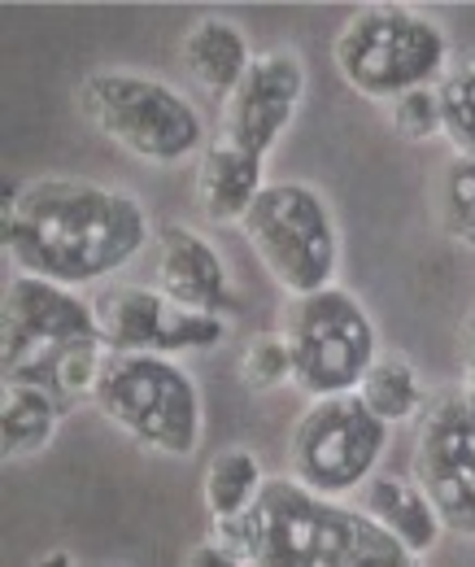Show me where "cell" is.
<instances>
[{"mask_svg":"<svg viewBox=\"0 0 475 567\" xmlns=\"http://www.w3.org/2000/svg\"><path fill=\"white\" fill-rule=\"evenodd\" d=\"M441 96V127L458 157H475V53L450 58L445 74L436 79Z\"/></svg>","mask_w":475,"mask_h":567,"instance_id":"obj_20","label":"cell"},{"mask_svg":"<svg viewBox=\"0 0 475 567\" xmlns=\"http://www.w3.org/2000/svg\"><path fill=\"white\" fill-rule=\"evenodd\" d=\"M148 210L132 193L79 175H40L9 193L0 236L22 276L92 284L136 262L148 245Z\"/></svg>","mask_w":475,"mask_h":567,"instance_id":"obj_1","label":"cell"},{"mask_svg":"<svg viewBox=\"0 0 475 567\" xmlns=\"http://www.w3.org/2000/svg\"><path fill=\"white\" fill-rule=\"evenodd\" d=\"M332 66L366 101H397L432 87L450 66V40L436 18L410 4H366L344 18L332 40Z\"/></svg>","mask_w":475,"mask_h":567,"instance_id":"obj_5","label":"cell"},{"mask_svg":"<svg viewBox=\"0 0 475 567\" xmlns=\"http://www.w3.org/2000/svg\"><path fill=\"white\" fill-rule=\"evenodd\" d=\"M306 96V62L292 49H271L258 53L245 79L236 83V92L223 101V123L218 132L240 148L267 157L279 136L288 132L292 114L301 110Z\"/></svg>","mask_w":475,"mask_h":567,"instance_id":"obj_12","label":"cell"},{"mask_svg":"<svg viewBox=\"0 0 475 567\" xmlns=\"http://www.w3.org/2000/svg\"><path fill=\"white\" fill-rule=\"evenodd\" d=\"M62 402L27 380H4L0 393V454L9 463L18 458H35L53 436H58V420H62Z\"/></svg>","mask_w":475,"mask_h":567,"instance_id":"obj_17","label":"cell"},{"mask_svg":"<svg viewBox=\"0 0 475 567\" xmlns=\"http://www.w3.org/2000/svg\"><path fill=\"white\" fill-rule=\"evenodd\" d=\"M157 292L184 310L227 315L231 310V276L218 249L202 231L184 223H166L157 231Z\"/></svg>","mask_w":475,"mask_h":567,"instance_id":"obj_13","label":"cell"},{"mask_svg":"<svg viewBox=\"0 0 475 567\" xmlns=\"http://www.w3.org/2000/svg\"><path fill=\"white\" fill-rule=\"evenodd\" d=\"M92 315L110 354H184L218 346L227 332L223 315L184 310L157 288H110L92 297Z\"/></svg>","mask_w":475,"mask_h":567,"instance_id":"obj_10","label":"cell"},{"mask_svg":"<svg viewBox=\"0 0 475 567\" xmlns=\"http://www.w3.org/2000/svg\"><path fill=\"white\" fill-rule=\"evenodd\" d=\"M92 406L162 458H188L202 445V389L171 354H110Z\"/></svg>","mask_w":475,"mask_h":567,"instance_id":"obj_6","label":"cell"},{"mask_svg":"<svg viewBox=\"0 0 475 567\" xmlns=\"http://www.w3.org/2000/svg\"><path fill=\"white\" fill-rule=\"evenodd\" d=\"M283 337L292 350V384L310 398L353 393L380 358L366 306L340 284L297 297Z\"/></svg>","mask_w":475,"mask_h":567,"instance_id":"obj_8","label":"cell"},{"mask_svg":"<svg viewBox=\"0 0 475 567\" xmlns=\"http://www.w3.org/2000/svg\"><path fill=\"white\" fill-rule=\"evenodd\" d=\"M414 481L427 489L445 528L475 537V406L463 398L423 420L414 445Z\"/></svg>","mask_w":475,"mask_h":567,"instance_id":"obj_11","label":"cell"},{"mask_svg":"<svg viewBox=\"0 0 475 567\" xmlns=\"http://www.w3.org/2000/svg\"><path fill=\"white\" fill-rule=\"evenodd\" d=\"M231 567H402L410 550L389 537L362 506H340L332 494L297 476H267L258 497L209 533Z\"/></svg>","mask_w":475,"mask_h":567,"instance_id":"obj_2","label":"cell"},{"mask_svg":"<svg viewBox=\"0 0 475 567\" xmlns=\"http://www.w3.org/2000/svg\"><path fill=\"white\" fill-rule=\"evenodd\" d=\"M463 402L475 406V310L467 315V375H463Z\"/></svg>","mask_w":475,"mask_h":567,"instance_id":"obj_24","label":"cell"},{"mask_svg":"<svg viewBox=\"0 0 475 567\" xmlns=\"http://www.w3.org/2000/svg\"><path fill=\"white\" fill-rule=\"evenodd\" d=\"M184 66L188 74L202 83L209 96L227 101L236 92V83L245 79V71L254 66V53H249V35L240 22L223 18V13H205L188 27L184 35Z\"/></svg>","mask_w":475,"mask_h":567,"instance_id":"obj_16","label":"cell"},{"mask_svg":"<svg viewBox=\"0 0 475 567\" xmlns=\"http://www.w3.org/2000/svg\"><path fill=\"white\" fill-rule=\"evenodd\" d=\"M74 105L87 127L153 166H179L193 153L202 157L209 144L197 105L175 83L148 71L101 66L83 74V83L74 87Z\"/></svg>","mask_w":475,"mask_h":567,"instance_id":"obj_4","label":"cell"},{"mask_svg":"<svg viewBox=\"0 0 475 567\" xmlns=\"http://www.w3.org/2000/svg\"><path fill=\"white\" fill-rule=\"evenodd\" d=\"M358 506L389 533L397 537L410 550V559H423L436 542H441V511L432 506L427 489L419 481H406V476H366L362 481V494H358Z\"/></svg>","mask_w":475,"mask_h":567,"instance_id":"obj_15","label":"cell"},{"mask_svg":"<svg viewBox=\"0 0 475 567\" xmlns=\"http://www.w3.org/2000/svg\"><path fill=\"white\" fill-rule=\"evenodd\" d=\"M240 380L258 393H267L275 384L292 380V350H288V337L283 332H262L245 346L240 354Z\"/></svg>","mask_w":475,"mask_h":567,"instance_id":"obj_21","label":"cell"},{"mask_svg":"<svg viewBox=\"0 0 475 567\" xmlns=\"http://www.w3.org/2000/svg\"><path fill=\"white\" fill-rule=\"evenodd\" d=\"M258 262L288 297H310L337 284L340 231L323 193L310 184H267L240 218Z\"/></svg>","mask_w":475,"mask_h":567,"instance_id":"obj_7","label":"cell"},{"mask_svg":"<svg viewBox=\"0 0 475 567\" xmlns=\"http://www.w3.org/2000/svg\"><path fill=\"white\" fill-rule=\"evenodd\" d=\"M389 427L362 398L353 393H332V398H310L301 420L288 436V463L292 476L319 494H349L362 489V481L375 472Z\"/></svg>","mask_w":475,"mask_h":567,"instance_id":"obj_9","label":"cell"},{"mask_svg":"<svg viewBox=\"0 0 475 567\" xmlns=\"http://www.w3.org/2000/svg\"><path fill=\"white\" fill-rule=\"evenodd\" d=\"M389 123H393V132L410 144L445 136V127H441V96H436V83H432V87H414V92H406V96L389 101Z\"/></svg>","mask_w":475,"mask_h":567,"instance_id":"obj_22","label":"cell"},{"mask_svg":"<svg viewBox=\"0 0 475 567\" xmlns=\"http://www.w3.org/2000/svg\"><path fill=\"white\" fill-rule=\"evenodd\" d=\"M262 166H267V157H258L236 141H227L223 132H214L202 148V162H197V206L205 218L240 223L249 206L258 202V193L267 188Z\"/></svg>","mask_w":475,"mask_h":567,"instance_id":"obj_14","label":"cell"},{"mask_svg":"<svg viewBox=\"0 0 475 567\" xmlns=\"http://www.w3.org/2000/svg\"><path fill=\"white\" fill-rule=\"evenodd\" d=\"M358 398L384 424H410L423 411V384H419V371L406 358H375L358 384Z\"/></svg>","mask_w":475,"mask_h":567,"instance_id":"obj_19","label":"cell"},{"mask_svg":"<svg viewBox=\"0 0 475 567\" xmlns=\"http://www.w3.org/2000/svg\"><path fill=\"white\" fill-rule=\"evenodd\" d=\"M441 214H445V227L475 249V157H458L450 166L441 188Z\"/></svg>","mask_w":475,"mask_h":567,"instance_id":"obj_23","label":"cell"},{"mask_svg":"<svg viewBox=\"0 0 475 567\" xmlns=\"http://www.w3.org/2000/svg\"><path fill=\"white\" fill-rule=\"evenodd\" d=\"M110 350L101 346L92 301L70 284L18 276L0 306V367L4 380L49 389L62 406L96 393Z\"/></svg>","mask_w":475,"mask_h":567,"instance_id":"obj_3","label":"cell"},{"mask_svg":"<svg viewBox=\"0 0 475 567\" xmlns=\"http://www.w3.org/2000/svg\"><path fill=\"white\" fill-rule=\"evenodd\" d=\"M262 481H267V476H262V463H258L254 450H245V445H227V450H218V454L209 458L205 481H202L209 519H214V524L236 519V515L258 497Z\"/></svg>","mask_w":475,"mask_h":567,"instance_id":"obj_18","label":"cell"}]
</instances>
